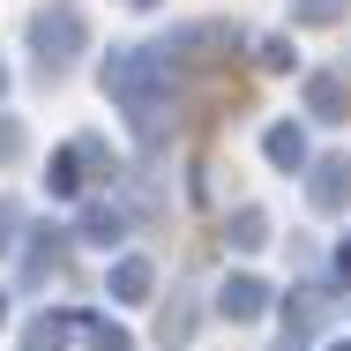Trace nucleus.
Returning <instances> with one entry per match:
<instances>
[{
    "mask_svg": "<svg viewBox=\"0 0 351 351\" xmlns=\"http://www.w3.org/2000/svg\"><path fill=\"white\" fill-rule=\"evenodd\" d=\"M30 53L45 60V68H60L82 53V23H75V8H45L38 23H30Z\"/></svg>",
    "mask_w": 351,
    "mask_h": 351,
    "instance_id": "1",
    "label": "nucleus"
},
{
    "mask_svg": "<svg viewBox=\"0 0 351 351\" xmlns=\"http://www.w3.org/2000/svg\"><path fill=\"white\" fill-rule=\"evenodd\" d=\"M306 187H314V195H306L314 210H344V202H351V165H344V157H322V165L306 172Z\"/></svg>",
    "mask_w": 351,
    "mask_h": 351,
    "instance_id": "2",
    "label": "nucleus"
},
{
    "mask_svg": "<svg viewBox=\"0 0 351 351\" xmlns=\"http://www.w3.org/2000/svg\"><path fill=\"white\" fill-rule=\"evenodd\" d=\"M217 306H224L232 322H262V306H269V284H262V277H224V284H217Z\"/></svg>",
    "mask_w": 351,
    "mask_h": 351,
    "instance_id": "3",
    "label": "nucleus"
},
{
    "mask_svg": "<svg viewBox=\"0 0 351 351\" xmlns=\"http://www.w3.org/2000/svg\"><path fill=\"white\" fill-rule=\"evenodd\" d=\"M262 157H269L277 172H306V135H299L291 120H277V128L262 135Z\"/></svg>",
    "mask_w": 351,
    "mask_h": 351,
    "instance_id": "4",
    "label": "nucleus"
},
{
    "mask_svg": "<svg viewBox=\"0 0 351 351\" xmlns=\"http://www.w3.org/2000/svg\"><path fill=\"white\" fill-rule=\"evenodd\" d=\"M68 329H75V314H38V322L23 329V344H30V351H60Z\"/></svg>",
    "mask_w": 351,
    "mask_h": 351,
    "instance_id": "5",
    "label": "nucleus"
},
{
    "mask_svg": "<svg viewBox=\"0 0 351 351\" xmlns=\"http://www.w3.org/2000/svg\"><path fill=\"white\" fill-rule=\"evenodd\" d=\"M112 299H149V262H120L112 269Z\"/></svg>",
    "mask_w": 351,
    "mask_h": 351,
    "instance_id": "6",
    "label": "nucleus"
},
{
    "mask_svg": "<svg viewBox=\"0 0 351 351\" xmlns=\"http://www.w3.org/2000/svg\"><path fill=\"white\" fill-rule=\"evenodd\" d=\"M306 105H314L322 120H337V112H344V82H329V75H314V82H306Z\"/></svg>",
    "mask_w": 351,
    "mask_h": 351,
    "instance_id": "7",
    "label": "nucleus"
},
{
    "mask_svg": "<svg viewBox=\"0 0 351 351\" xmlns=\"http://www.w3.org/2000/svg\"><path fill=\"white\" fill-rule=\"evenodd\" d=\"M262 232H269L262 210H239V217H232V247H262Z\"/></svg>",
    "mask_w": 351,
    "mask_h": 351,
    "instance_id": "8",
    "label": "nucleus"
},
{
    "mask_svg": "<svg viewBox=\"0 0 351 351\" xmlns=\"http://www.w3.org/2000/svg\"><path fill=\"white\" fill-rule=\"evenodd\" d=\"M82 239H120V210H90L82 217Z\"/></svg>",
    "mask_w": 351,
    "mask_h": 351,
    "instance_id": "9",
    "label": "nucleus"
},
{
    "mask_svg": "<svg viewBox=\"0 0 351 351\" xmlns=\"http://www.w3.org/2000/svg\"><path fill=\"white\" fill-rule=\"evenodd\" d=\"M82 337H90V351H128V337L112 322H82Z\"/></svg>",
    "mask_w": 351,
    "mask_h": 351,
    "instance_id": "10",
    "label": "nucleus"
},
{
    "mask_svg": "<svg viewBox=\"0 0 351 351\" xmlns=\"http://www.w3.org/2000/svg\"><path fill=\"white\" fill-rule=\"evenodd\" d=\"M75 180H82V165H75V149H68V157H53V187H60V195H75Z\"/></svg>",
    "mask_w": 351,
    "mask_h": 351,
    "instance_id": "11",
    "label": "nucleus"
},
{
    "mask_svg": "<svg viewBox=\"0 0 351 351\" xmlns=\"http://www.w3.org/2000/svg\"><path fill=\"white\" fill-rule=\"evenodd\" d=\"M15 224H23V217H15V202H8V195H0V247H8V239H15Z\"/></svg>",
    "mask_w": 351,
    "mask_h": 351,
    "instance_id": "12",
    "label": "nucleus"
},
{
    "mask_svg": "<svg viewBox=\"0 0 351 351\" xmlns=\"http://www.w3.org/2000/svg\"><path fill=\"white\" fill-rule=\"evenodd\" d=\"M15 149H23V128H15V120H0V157H15Z\"/></svg>",
    "mask_w": 351,
    "mask_h": 351,
    "instance_id": "13",
    "label": "nucleus"
},
{
    "mask_svg": "<svg viewBox=\"0 0 351 351\" xmlns=\"http://www.w3.org/2000/svg\"><path fill=\"white\" fill-rule=\"evenodd\" d=\"M299 8H306L314 23H329V8H337V0H299Z\"/></svg>",
    "mask_w": 351,
    "mask_h": 351,
    "instance_id": "14",
    "label": "nucleus"
},
{
    "mask_svg": "<svg viewBox=\"0 0 351 351\" xmlns=\"http://www.w3.org/2000/svg\"><path fill=\"white\" fill-rule=\"evenodd\" d=\"M337 277H351V239H344V247H337Z\"/></svg>",
    "mask_w": 351,
    "mask_h": 351,
    "instance_id": "15",
    "label": "nucleus"
},
{
    "mask_svg": "<svg viewBox=\"0 0 351 351\" xmlns=\"http://www.w3.org/2000/svg\"><path fill=\"white\" fill-rule=\"evenodd\" d=\"M337 351H351V344H337Z\"/></svg>",
    "mask_w": 351,
    "mask_h": 351,
    "instance_id": "16",
    "label": "nucleus"
},
{
    "mask_svg": "<svg viewBox=\"0 0 351 351\" xmlns=\"http://www.w3.org/2000/svg\"><path fill=\"white\" fill-rule=\"evenodd\" d=\"M0 82H8V75H0Z\"/></svg>",
    "mask_w": 351,
    "mask_h": 351,
    "instance_id": "17",
    "label": "nucleus"
}]
</instances>
